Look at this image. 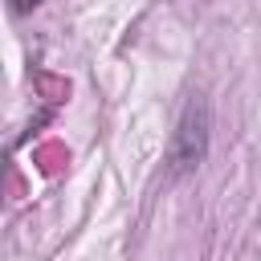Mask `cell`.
<instances>
[{
	"label": "cell",
	"mask_w": 261,
	"mask_h": 261,
	"mask_svg": "<svg viewBox=\"0 0 261 261\" xmlns=\"http://www.w3.org/2000/svg\"><path fill=\"white\" fill-rule=\"evenodd\" d=\"M208 143H212V110L200 94H192L188 106L179 110V122H175L171 143H167V175L171 179L192 175L208 159Z\"/></svg>",
	"instance_id": "obj_1"
},
{
	"label": "cell",
	"mask_w": 261,
	"mask_h": 261,
	"mask_svg": "<svg viewBox=\"0 0 261 261\" xmlns=\"http://www.w3.org/2000/svg\"><path fill=\"white\" fill-rule=\"evenodd\" d=\"M37 4H41V0H8V12H12V16H24V12H33Z\"/></svg>",
	"instance_id": "obj_2"
}]
</instances>
